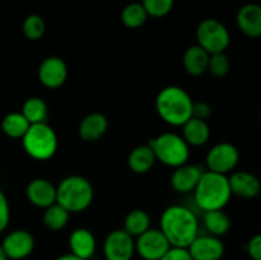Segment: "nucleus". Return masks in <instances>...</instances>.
<instances>
[{
    "mask_svg": "<svg viewBox=\"0 0 261 260\" xmlns=\"http://www.w3.org/2000/svg\"><path fill=\"white\" fill-rule=\"evenodd\" d=\"M232 194L245 199H254L261 193L259 178L247 171H236L228 177Z\"/></svg>",
    "mask_w": 261,
    "mask_h": 260,
    "instance_id": "16",
    "label": "nucleus"
},
{
    "mask_svg": "<svg viewBox=\"0 0 261 260\" xmlns=\"http://www.w3.org/2000/svg\"><path fill=\"white\" fill-rule=\"evenodd\" d=\"M188 250L193 260H221L224 255L223 242L212 235H198Z\"/></svg>",
    "mask_w": 261,
    "mask_h": 260,
    "instance_id": "13",
    "label": "nucleus"
},
{
    "mask_svg": "<svg viewBox=\"0 0 261 260\" xmlns=\"http://www.w3.org/2000/svg\"><path fill=\"white\" fill-rule=\"evenodd\" d=\"M205 161L209 171L227 175L239 165L240 153L232 143H218L209 149Z\"/></svg>",
    "mask_w": 261,
    "mask_h": 260,
    "instance_id": "8",
    "label": "nucleus"
},
{
    "mask_svg": "<svg viewBox=\"0 0 261 260\" xmlns=\"http://www.w3.org/2000/svg\"><path fill=\"white\" fill-rule=\"evenodd\" d=\"M134 254L135 241L125 229H115L105 239V260H132Z\"/></svg>",
    "mask_w": 261,
    "mask_h": 260,
    "instance_id": "10",
    "label": "nucleus"
},
{
    "mask_svg": "<svg viewBox=\"0 0 261 260\" xmlns=\"http://www.w3.org/2000/svg\"><path fill=\"white\" fill-rule=\"evenodd\" d=\"M150 228V217L143 209H134L124 221V229L133 237H138Z\"/></svg>",
    "mask_w": 261,
    "mask_h": 260,
    "instance_id": "26",
    "label": "nucleus"
},
{
    "mask_svg": "<svg viewBox=\"0 0 261 260\" xmlns=\"http://www.w3.org/2000/svg\"><path fill=\"white\" fill-rule=\"evenodd\" d=\"M247 254L252 260H261V233L255 235L246 245Z\"/></svg>",
    "mask_w": 261,
    "mask_h": 260,
    "instance_id": "34",
    "label": "nucleus"
},
{
    "mask_svg": "<svg viewBox=\"0 0 261 260\" xmlns=\"http://www.w3.org/2000/svg\"><path fill=\"white\" fill-rule=\"evenodd\" d=\"M160 229L171 246L189 247L199 235V221L186 206L171 205L161 216Z\"/></svg>",
    "mask_w": 261,
    "mask_h": 260,
    "instance_id": "1",
    "label": "nucleus"
},
{
    "mask_svg": "<svg viewBox=\"0 0 261 260\" xmlns=\"http://www.w3.org/2000/svg\"><path fill=\"white\" fill-rule=\"evenodd\" d=\"M155 161H157V158H155V154L150 145L143 144L138 145L130 152L129 157H127V165L133 172L142 175V173H147L148 171L152 170Z\"/></svg>",
    "mask_w": 261,
    "mask_h": 260,
    "instance_id": "22",
    "label": "nucleus"
},
{
    "mask_svg": "<svg viewBox=\"0 0 261 260\" xmlns=\"http://www.w3.org/2000/svg\"><path fill=\"white\" fill-rule=\"evenodd\" d=\"M96 237L89 229L76 228L69 236V247L70 254L81 257L83 260H89L96 252Z\"/></svg>",
    "mask_w": 261,
    "mask_h": 260,
    "instance_id": "18",
    "label": "nucleus"
},
{
    "mask_svg": "<svg viewBox=\"0 0 261 260\" xmlns=\"http://www.w3.org/2000/svg\"><path fill=\"white\" fill-rule=\"evenodd\" d=\"M260 119H261V114H260Z\"/></svg>",
    "mask_w": 261,
    "mask_h": 260,
    "instance_id": "38",
    "label": "nucleus"
},
{
    "mask_svg": "<svg viewBox=\"0 0 261 260\" xmlns=\"http://www.w3.org/2000/svg\"><path fill=\"white\" fill-rule=\"evenodd\" d=\"M203 221L206 231L212 236L221 237L226 235L229 231V228H231V219L224 213L223 209L204 212Z\"/></svg>",
    "mask_w": 261,
    "mask_h": 260,
    "instance_id": "23",
    "label": "nucleus"
},
{
    "mask_svg": "<svg viewBox=\"0 0 261 260\" xmlns=\"http://www.w3.org/2000/svg\"><path fill=\"white\" fill-rule=\"evenodd\" d=\"M55 260H83V259H81V257L75 256V255H73V254H65V255H61V256L56 257Z\"/></svg>",
    "mask_w": 261,
    "mask_h": 260,
    "instance_id": "36",
    "label": "nucleus"
},
{
    "mask_svg": "<svg viewBox=\"0 0 261 260\" xmlns=\"http://www.w3.org/2000/svg\"><path fill=\"white\" fill-rule=\"evenodd\" d=\"M209 58L211 55L199 45L190 46L185 51L182 58V64L186 73L193 76H199L204 74L208 70Z\"/></svg>",
    "mask_w": 261,
    "mask_h": 260,
    "instance_id": "20",
    "label": "nucleus"
},
{
    "mask_svg": "<svg viewBox=\"0 0 261 260\" xmlns=\"http://www.w3.org/2000/svg\"><path fill=\"white\" fill-rule=\"evenodd\" d=\"M229 66H231L229 59L224 53L212 54L211 58H209L208 70L216 78H223V76H226L229 71Z\"/></svg>",
    "mask_w": 261,
    "mask_h": 260,
    "instance_id": "31",
    "label": "nucleus"
},
{
    "mask_svg": "<svg viewBox=\"0 0 261 260\" xmlns=\"http://www.w3.org/2000/svg\"><path fill=\"white\" fill-rule=\"evenodd\" d=\"M148 144L154 152L155 158L168 167H180L188 163L190 157V145L175 133H163L150 139Z\"/></svg>",
    "mask_w": 261,
    "mask_h": 260,
    "instance_id": "6",
    "label": "nucleus"
},
{
    "mask_svg": "<svg viewBox=\"0 0 261 260\" xmlns=\"http://www.w3.org/2000/svg\"><path fill=\"white\" fill-rule=\"evenodd\" d=\"M237 25L244 35L249 37H261V5L249 3L237 12Z\"/></svg>",
    "mask_w": 261,
    "mask_h": 260,
    "instance_id": "17",
    "label": "nucleus"
},
{
    "mask_svg": "<svg viewBox=\"0 0 261 260\" xmlns=\"http://www.w3.org/2000/svg\"><path fill=\"white\" fill-rule=\"evenodd\" d=\"M69 218H70V213L60 204L55 203L45 209L42 221L46 228L50 231H60L68 224Z\"/></svg>",
    "mask_w": 261,
    "mask_h": 260,
    "instance_id": "27",
    "label": "nucleus"
},
{
    "mask_svg": "<svg viewBox=\"0 0 261 260\" xmlns=\"http://www.w3.org/2000/svg\"><path fill=\"white\" fill-rule=\"evenodd\" d=\"M23 35L25 38L31 41H37L42 38V36L46 32L45 20L38 14H31L23 20L22 24Z\"/></svg>",
    "mask_w": 261,
    "mask_h": 260,
    "instance_id": "29",
    "label": "nucleus"
},
{
    "mask_svg": "<svg viewBox=\"0 0 261 260\" xmlns=\"http://www.w3.org/2000/svg\"><path fill=\"white\" fill-rule=\"evenodd\" d=\"M0 260H8V257L5 256L4 251H3V247H2V245H0Z\"/></svg>",
    "mask_w": 261,
    "mask_h": 260,
    "instance_id": "37",
    "label": "nucleus"
},
{
    "mask_svg": "<svg viewBox=\"0 0 261 260\" xmlns=\"http://www.w3.org/2000/svg\"><path fill=\"white\" fill-rule=\"evenodd\" d=\"M160 260H193L188 247L171 246Z\"/></svg>",
    "mask_w": 261,
    "mask_h": 260,
    "instance_id": "33",
    "label": "nucleus"
},
{
    "mask_svg": "<svg viewBox=\"0 0 261 260\" xmlns=\"http://www.w3.org/2000/svg\"><path fill=\"white\" fill-rule=\"evenodd\" d=\"M109 127V120L101 112L87 115L79 124V135L84 142H96L103 137Z\"/></svg>",
    "mask_w": 261,
    "mask_h": 260,
    "instance_id": "19",
    "label": "nucleus"
},
{
    "mask_svg": "<svg viewBox=\"0 0 261 260\" xmlns=\"http://www.w3.org/2000/svg\"><path fill=\"white\" fill-rule=\"evenodd\" d=\"M170 247V242L163 232L157 228L147 229L135 241V252L144 260H160Z\"/></svg>",
    "mask_w": 261,
    "mask_h": 260,
    "instance_id": "9",
    "label": "nucleus"
},
{
    "mask_svg": "<svg viewBox=\"0 0 261 260\" xmlns=\"http://www.w3.org/2000/svg\"><path fill=\"white\" fill-rule=\"evenodd\" d=\"M27 198L38 208L46 209L56 203V186L46 178H33L27 185Z\"/></svg>",
    "mask_w": 261,
    "mask_h": 260,
    "instance_id": "14",
    "label": "nucleus"
},
{
    "mask_svg": "<svg viewBox=\"0 0 261 260\" xmlns=\"http://www.w3.org/2000/svg\"><path fill=\"white\" fill-rule=\"evenodd\" d=\"M0 245L8 260H23L32 254L35 239L27 229H15L9 232Z\"/></svg>",
    "mask_w": 261,
    "mask_h": 260,
    "instance_id": "11",
    "label": "nucleus"
},
{
    "mask_svg": "<svg viewBox=\"0 0 261 260\" xmlns=\"http://www.w3.org/2000/svg\"><path fill=\"white\" fill-rule=\"evenodd\" d=\"M10 221V208L8 199L0 189V233L5 231Z\"/></svg>",
    "mask_w": 261,
    "mask_h": 260,
    "instance_id": "32",
    "label": "nucleus"
},
{
    "mask_svg": "<svg viewBox=\"0 0 261 260\" xmlns=\"http://www.w3.org/2000/svg\"><path fill=\"white\" fill-rule=\"evenodd\" d=\"M175 0H142V5L149 17H166L172 10Z\"/></svg>",
    "mask_w": 261,
    "mask_h": 260,
    "instance_id": "30",
    "label": "nucleus"
},
{
    "mask_svg": "<svg viewBox=\"0 0 261 260\" xmlns=\"http://www.w3.org/2000/svg\"><path fill=\"white\" fill-rule=\"evenodd\" d=\"M196 40L198 45L212 55L224 53L231 42V36L223 23L213 18H208L199 23L196 28Z\"/></svg>",
    "mask_w": 261,
    "mask_h": 260,
    "instance_id": "7",
    "label": "nucleus"
},
{
    "mask_svg": "<svg viewBox=\"0 0 261 260\" xmlns=\"http://www.w3.org/2000/svg\"><path fill=\"white\" fill-rule=\"evenodd\" d=\"M232 191L227 175L204 171L194 189V200L204 212L223 209L231 200Z\"/></svg>",
    "mask_w": 261,
    "mask_h": 260,
    "instance_id": "3",
    "label": "nucleus"
},
{
    "mask_svg": "<svg viewBox=\"0 0 261 260\" xmlns=\"http://www.w3.org/2000/svg\"><path fill=\"white\" fill-rule=\"evenodd\" d=\"M22 114L31 125L46 122L48 116L47 103L40 97H31L23 103Z\"/></svg>",
    "mask_w": 261,
    "mask_h": 260,
    "instance_id": "25",
    "label": "nucleus"
},
{
    "mask_svg": "<svg viewBox=\"0 0 261 260\" xmlns=\"http://www.w3.org/2000/svg\"><path fill=\"white\" fill-rule=\"evenodd\" d=\"M30 126L31 124L23 116L22 112H10V114L5 115L2 121L3 133L7 137L13 138V139L24 137V134L27 133Z\"/></svg>",
    "mask_w": 261,
    "mask_h": 260,
    "instance_id": "24",
    "label": "nucleus"
},
{
    "mask_svg": "<svg viewBox=\"0 0 261 260\" xmlns=\"http://www.w3.org/2000/svg\"><path fill=\"white\" fill-rule=\"evenodd\" d=\"M93 195V186L83 176H68L56 186V203L64 206L69 213L86 211L92 204Z\"/></svg>",
    "mask_w": 261,
    "mask_h": 260,
    "instance_id": "4",
    "label": "nucleus"
},
{
    "mask_svg": "<svg viewBox=\"0 0 261 260\" xmlns=\"http://www.w3.org/2000/svg\"><path fill=\"white\" fill-rule=\"evenodd\" d=\"M148 13L145 12L142 3H130L122 9L121 20L125 27L137 30L140 28L148 19Z\"/></svg>",
    "mask_w": 261,
    "mask_h": 260,
    "instance_id": "28",
    "label": "nucleus"
},
{
    "mask_svg": "<svg viewBox=\"0 0 261 260\" xmlns=\"http://www.w3.org/2000/svg\"><path fill=\"white\" fill-rule=\"evenodd\" d=\"M22 144L25 153L33 160L47 161L55 155L59 147L58 135L55 130L47 124H32L22 138Z\"/></svg>",
    "mask_w": 261,
    "mask_h": 260,
    "instance_id": "5",
    "label": "nucleus"
},
{
    "mask_svg": "<svg viewBox=\"0 0 261 260\" xmlns=\"http://www.w3.org/2000/svg\"><path fill=\"white\" fill-rule=\"evenodd\" d=\"M203 172L204 170L200 166L185 163V165L175 168L172 176H171V185H172L173 190L177 193H190L196 188Z\"/></svg>",
    "mask_w": 261,
    "mask_h": 260,
    "instance_id": "15",
    "label": "nucleus"
},
{
    "mask_svg": "<svg viewBox=\"0 0 261 260\" xmlns=\"http://www.w3.org/2000/svg\"><path fill=\"white\" fill-rule=\"evenodd\" d=\"M212 115V107L206 102H194L193 117L205 120Z\"/></svg>",
    "mask_w": 261,
    "mask_h": 260,
    "instance_id": "35",
    "label": "nucleus"
},
{
    "mask_svg": "<svg viewBox=\"0 0 261 260\" xmlns=\"http://www.w3.org/2000/svg\"><path fill=\"white\" fill-rule=\"evenodd\" d=\"M194 101L190 94L177 86L161 89L155 98V110L161 119L172 126H182L193 117Z\"/></svg>",
    "mask_w": 261,
    "mask_h": 260,
    "instance_id": "2",
    "label": "nucleus"
},
{
    "mask_svg": "<svg viewBox=\"0 0 261 260\" xmlns=\"http://www.w3.org/2000/svg\"><path fill=\"white\" fill-rule=\"evenodd\" d=\"M182 138L189 145L200 147L209 140L211 129L205 120L191 117L182 125Z\"/></svg>",
    "mask_w": 261,
    "mask_h": 260,
    "instance_id": "21",
    "label": "nucleus"
},
{
    "mask_svg": "<svg viewBox=\"0 0 261 260\" xmlns=\"http://www.w3.org/2000/svg\"><path fill=\"white\" fill-rule=\"evenodd\" d=\"M68 78V66L59 56H48L38 68V79L46 88L55 89L63 86Z\"/></svg>",
    "mask_w": 261,
    "mask_h": 260,
    "instance_id": "12",
    "label": "nucleus"
}]
</instances>
